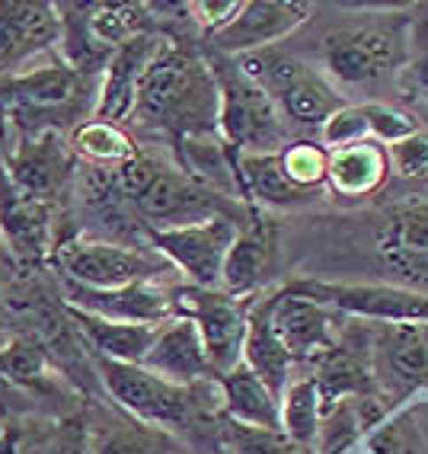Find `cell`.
<instances>
[{
    "label": "cell",
    "instance_id": "1",
    "mask_svg": "<svg viewBox=\"0 0 428 454\" xmlns=\"http://www.w3.org/2000/svg\"><path fill=\"white\" fill-rule=\"evenodd\" d=\"M218 81L214 71L179 45H160L137 90L135 119L167 129L176 138L218 131Z\"/></svg>",
    "mask_w": 428,
    "mask_h": 454
},
{
    "label": "cell",
    "instance_id": "2",
    "mask_svg": "<svg viewBox=\"0 0 428 454\" xmlns=\"http://www.w3.org/2000/svg\"><path fill=\"white\" fill-rule=\"evenodd\" d=\"M234 65L253 83L266 90L268 97L275 99V106H278V113L284 119H292L294 125H316L320 129L342 106L339 93L330 87V81L320 77L314 67L304 65L294 55L262 49L240 55Z\"/></svg>",
    "mask_w": 428,
    "mask_h": 454
},
{
    "label": "cell",
    "instance_id": "3",
    "mask_svg": "<svg viewBox=\"0 0 428 454\" xmlns=\"http://www.w3.org/2000/svg\"><path fill=\"white\" fill-rule=\"evenodd\" d=\"M230 71H214L218 81V135L234 147V154L250 151H284V125L282 113L266 90L253 83L237 65H227Z\"/></svg>",
    "mask_w": 428,
    "mask_h": 454
},
{
    "label": "cell",
    "instance_id": "4",
    "mask_svg": "<svg viewBox=\"0 0 428 454\" xmlns=\"http://www.w3.org/2000/svg\"><path fill=\"white\" fill-rule=\"evenodd\" d=\"M97 374L109 397L125 406L131 416L151 422V426H183L192 419L195 410V384H173L144 365H121L93 358Z\"/></svg>",
    "mask_w": 428,
    "mask_h": 454
},
{
    "label": "cell",
    "instance_id": "5",
    "mask_svg": "<svg viewBox=\"0 0 428 454\" xmlns=\"http://www.w3.org/2000/svg\"><path fill=\"white\" fill-rule=\"evenodd\" d=\"M240 227L230 215L195 221L179 227H151V244L195 285V288H221V272Z\"/></svg>",
    "mask_w": 428,
    "mask_h": 454
},
{
    "label": "cell",
    "instance_id": "6",
    "mask_svg": "<svg viewBox=\"0 0 428 454\" xmlns=\"http://www.w3.org/2000/svg\"><path fill=\"white\" fill-rule=\"evenodd\" d=\"M81 97V74L71 65L29 67L0 81V115H7L29 135L58 131L49 125L55 113H67Z\"/></svg>",
    "mask_w": 428,
    "mask_h": 454
},
{
    "label": "cell",
    "instance_id": "7",
    "mask_svg": "<svg viewBox=\"0 0 428 454\" xmlns=\"http://www.w3.org/2000/svg\"><path fill=\"white\" fill-rule=\"evenodd\" d=\"M176 314L189 317L202 333L205 352H208L211 372L227 374L243 362V342L250 314L240 298L221 292V288H176Z\"/></svg>",
    "mask_w": 428,
    "mask_h": 454
},
{
    "label": "cell",
    "instance_id": "8",
    "mask_svg": "<svg viewBox=\"0 0 428 454\" xmlns=\"http://www.w3.org/2000/svg\"><path fill=\"white\" fill-rule=\"evenodd\" d=\"M292 292L326 304L336 314L380 320L390 326L428 324V294L412 292L406 285H336V282H300Z\"/></svg>",
    "mask_w": 428,
    "mask_h": 454
},
{
    "label": "cell",
    "instance_id": "9",
    "mask_svg": "<svg viewBox=\"0 0 428 454\" xmlns=\"http://www.w3.org/2000/svg\"><path fill=\"white\" fill-rule=\"evenodd\" d=\"M323 67L332 81L364 87L406 61V42L380 26H348L323 39Z\"/></svg>",
    "mask_w": 428,
    "mask_h": 454
},
{
    "label": "cell",
    "instance_id": "10",
    "mask_svg": "<svg viewBox=\"0 0 428 454\" xmlns=\"http://www.w3.org/2000/svg\"><path fill=\"white\" fill-rule=\"evenodd\" d=\"M58 266L65 272V282L97 288V292L151 282L163 272L160 262L151 260L147 253L109 244V240H89V237L65 240L58 247Z\"/></svg>",
    "mask_w": 428,
    "mask_h": 454
},
{
    "label": "cell",
    "instance_id": "11",
    "mask_svg": "<svg viewBox=\"0 0 428 454\" xmlns=\"http://www.w3.org/2000/svg\"><path fill=\"white\" fill-rule=\"evenodd\" d=\"M58 13L61 10L45 0H0V81L61 42L65 17Z\"/></svg>",
    "mask_w": 428,
    "mask_h": 454
},
{
    "label": "cell",
    "instance_id": "12",
    "mask_svg": "<svg viewBox=\"0 0 428 454\" xmlns=\"http://www.w3.org/2000/svg\"><path fill=\"white\" fill-rule=\"evenodd\" d=\"M131 202L137 205V211H141L154 227L195 224V221L224 215L218 195H211V192H205L202 186H195L183 170H167L160 163H157L151 179L144 183V189H141Z\"/></svg>",
    "mask_w": 428,
    "mask_h": 454
},
{
    "label": "cell",
    "instance_id": "13",
    "mask_svg": "<svg viewBox=\"0 0 428 454\" xmlns=\"http://www.w3.org/2000/svg\"><path fill=\"white\" fill-rule=\"evenodd\" d=\"M268 314H272L275 336L282 340L292 362H320L326 352L336 349L332 342L336 310H330L320 301L304 298L288 288L284 294L268 298Z\"/></svg>",
    "mask_w": 428,
    "mask_h": 454
},
{
    "label": "cell",
    "instance_id": "14",
    "mask_svg": "<svg viewBox=\"0 0 428 454\" xmlns=\"http://www.w3.org/2000/svg\"><path fill=\"white\" fill-rule=\"evenodd\" d=\"M65 304L87 310V314L109 317V320L160 326L170 317H176V292H167L163 285H157V278L125 285V288H109V292H97V288L65 282Z\"/></svg>",
    "mask_w": 428,
    "mask_h": 454
},
{
    "label": "cell",
    "instance_id": "15",
    "mask_svg": "<svg viewBox=\"0 0 428 454\" xmlns=\"http://www.w3.org/2000/svg\"><path fill=\"white\" fill-rule=\"evenodd\" d=\"M310 4L298 0H253L243 4L240 17L214 35V45L227 55H250L275 45L278 39L292 35L300 23H307Z\"/></svg>",
    "mask_w": 428,
    "mask_h": 454
},
{
    "label": "cell",
    "instance_id": "16",
    "mask_svg": "<svg viewBox=\"0 0 428 454\" xmlns=\"http://www.w3.org/2000/svg\"><path fill=\"white\" fill-rule=\"evenodd\" d=\"M377 253L406 288L428 294V208H400L377 234Z\"/></svg>",
    "mask_w": 428,
    "mask_h": 454
},
{
    "label": "cell",
    "instance_id": "17",
    "mask_svg": "<svg viewBox=\"0 0 428 454\" xmlns=\"http://www.w3.org/2000/svg\"><path fill=\"white\" fill-rule=\"evenodd\" d=\"M157 49L160 45H157L154 35L144 33L109 55L103 71V87H99L97 106H93V119L97 122L119 125L121 119L135 115L137 90H141L144 71L151 65V58L157 55Z\"/></svg>",
    "mask_w": 428,
    "mask_h": 454
},
{
    "label": "cell",
    "instance_id": "18",
    "mask_svg": "<svg viewBox=\"0 0 428 454\" xmlns=\"http://www.w3.org/2000/svg\"><path fill=\"white\" fill-rule=\"evenodd\" d=\"M4 167L26 195H33L39 202H51L65 186L71 154H67L61 131H35L26 141H19Z\"/></svg>",
    "mask_w": 428,
    "mask_h": 454
},
{
    "label": "cell",
    "instance_id": "19",
    "mask_svg": "<svg viewBox=\"0 0 428 454\" xmlns=\"http://www.w3.org/2000/svg\"><path fill=\"white\" fill-rule=\"evenodd\" d=\"M144 368H151L154 374H160V378H167L173 384H186V387L214 374L198 326L189 317L179 314L157 326V336L151 342Z\"/></svg>",
    "mask_w": 428,
    "mask_h": 454
},
{
    "label": "cell",
    "instance_id": "20",
    "mask_svg": "<svg viewBox=\"0 0 428 454\" xmlns=\"http://www.w3.org/2000/svg\"><path fill=\"white\" fill-rule=\"evenodd\" d=\"M0 234L7 237V244L26 260H42L51 244L49 202L26 195L10 179L4 160H0Z\"/></svg>",
    "mask_w": 428,
    "mask_h": 454
},
{
    "label": "cell",
    "instance_id": "21",
    "mask_svg": "<svg viewBox=\"0 0 428 454\" xmlns=\"http://www.w3.org/2000/svg\"><path fill=\"white\" fill-rule=\"evenodd\" d=\"M65 314L71 317L74 330H77L83 346H89L93 358L121 362V365H144L151 342L157 336V326L109 320V317L87 314V310L71 308V304H65Z\"/></svg>",
    "mask_w": 428,
    "mask_h": 454
},
{
    "label": "cell",
    "instance_id": "22",
    "mask_svg": "<svg viewBox=\"0 0 428 454\" xmlns=\"http://www.w3.org/2000/svg\"><path fill=\"white\" fill-rule=\"evenodd\" d=\"M179 141V170L192 179L195 186L218 199H237L243 195L240 173H237V157H230V147L218 131L205 135H183Z\"/></svg>",
    "mask_w": 428,
    "mask_h": 454
},
{
    "label": "cell",
    "instance_id": "23",
    "mask_svg": "<svg viewBox=\"0 0 428 454\" xmlns=\"http://www.w3.org/2000/svg\"><path fill=\"white\" fill-rule=\"evenodd\" d=\"M390 176L387 147L380 141H358V145L330 151L326 163V183L336 195L346 199H364L374 195Z\"/></svg>",
    "mask_w": 428,
    "mask_h": 454
},
{
    "label": "cell",
    "instance_id": "24",
    "mask_svg": "<svg viewBox=\"0 0 428 454\" xmlns=\"http://www.w3.org/2000/svg\"><path fill=\"white\" fill-rule=\"evenodd\" d=\"M221 397H224L227 419L253 426V429L282 432V400L275 397L253 368L240 362L227 374H221Z\"/></svg>",
    "mask_w": 428,
    "mask_h": 454
},
{
    "label": "cell",
    "instance_id": "25",
    "mask_svg": "<svg viewBox=\"0 0 428 454\" xmlns=\"http://www.w3.org/2000/svg\"><path fill=\"white\" fill-rule=\"evenodd\" d=\"M387 419V406L374 394H358V397H342L336 403L323 406V419L316 432V451L320 454H342L355 445L362 435H371L374 426Z\"/></svg>",
    "mask_w": 428,
    "mask_h": 454
},
{
    "label": "cell",
    "instance_id": "26",
    "mask_svg": "<svg viewBox=\"0 0 428 454\" xmlns=\"http://www.w3.org/2000/svg\"><path fill=\"white\" fill-rule=\"evenodd\" d=\"M275 260V244H272V231L262 224H253L246 231H240L227 253L224 272H221V292L243 298V294H253L256 288H262L272 272Z\"/></svg>",
    "mask_w": 428,
    "mask_h": 454
},
{
    "label": "cell",
    "instance_id": "27",
    "mask_svg": "<svg viewBox=\"0 0 428 454\" xmlns=\"http://www.w3.org/2000/svg\"><path fill=\"white\" fill-rule=\"evenodd\" d=\"M243 365L266 381V387L275 397L282 400L284 387L292 384V356L282 346V340L275 336L272 314H268V301H262L250 314V326H246V342H243Z\"/></svg>",
    "mask_w": 428,
    "mask_h": 454
},
{
    "label": "cell",
    "instance_id": "28",
    "mask_svg": "<svg viewBox=\"0 0 428 454\" xmlns=\"http://www.w3.org/2000/svg\"><path fill=\"white\" fill-rule=\"evenodd\" d=\"M237 173H240V186L246 199H256L262 205H275V208H288V205L304 202L310 192L298 189L288 179L282 167V151H250V154H237Z\"/></svg>",
    "mask_w": 428,
    "mask_h": 454
},
{
    "label": "cell",
    "instance_id": "29",
    "mask_svg": "<svg viewBox=\"0 0 428 454\" xmlns=\"http://www.w3.org/2000/svg\"><path fill=\"white\" fill-rule=\"evenodd\" d=\"M0 378L29 394H51L55 390V368L45 346L29 336H17L0 346Z\"/></svg>",
    "mask_w": 428,
    "mask_h": 454
},
{
    "label": "cell",
    "instance_id": "30",
    "mask_svg": "<svg viewBox=\"0 0 428 454\" xmlns=\"http://www.w3.org/2000/svg\"><path fill=\"white\" fill-rule=\"evenodd\" d=\"M147 10H151L147 4H97V7L83 10L87 17L81 20L99 49L115 51L137 35H144V26L151 23Z\"/></svg>",
    "mask_w": 428,
    "mask_h": 454
},
{
    "label": "cell",
    "instance_id": "31",
    "mask_svg": "<svg viewBox=\"0 0 428 454\" xmlns=\"http://www.w3.org/2000/svg\"><path fill=\"white\" fill-rule=\"evenodd\" d=\"M71 147L87 163H93V167L109 170V173L119 170V167H125V163L137 157V145L131 141V135H125L119 125L97 122V119H89V122L74 129Z\"/></svg>",
    "mask_w": 428,
    "mask_h": 454
},
{
    "label": "cell",
    "instance_id": "32",
    "mask_svg": "<svg viewBox=\"0 0 428 454\" xmlns=\"http://www.w3.org/2000/svg\"><path fill=\"white\" fill-rule=\"evenodd\" d=\"M371 454H428V403L387 416L368 435Z\"/></svg>",
    "mask_w": 428,
    "mask_h": 454
},
{
    "label": "cell",
    "instance_id": "33",
    "mask_svg": "<svg viewBox=\"0 0 428 454\" xmlns=\"http://www.w3.org/2000/svg\"><path fill=\"white\" fill-rule=\"evenodd\" d=\"M323 419V397L316 387L314 374L298 378L282 394V432L294 445H314Z\"/></svg>",
    "mask_w": 428,
    "mask_h": 454
},
{
    "label": "cell",
    "instance_id": "34",
    "mask_svg": "<svg viewBox=\"0 0 428 454\" xmlns=\"http://www.w3.org/2000/svg\"><path fill=\"white\" fill-rule=\"evenodd\" d=\"M384 349H387L390 368L403 381L428 387V346L422 342L419 326H390Z\"/></svg>",
    "mask_w": 428,
    "mask_h": 454
},
{
    "label": "cell",
    "instance_id": "35",
    "mask_svg": "<svg viewBox=\"0 0 428 454\" xmlns=\"http://www.w3.org/2000/svg\"><path fill=\"white\" fill-rule=\"evenodd\" d=\"M358 141H374L371 125H368V113H364V103H358V106L342 103L339 109L320 125V147L330 154V151L358 145Z\"/></svg>",
    "mask_w": 428,
    "mask_h": 454
},
{
    "label": "cell",
    "instance_id": "36",
    "mask_svg": "<svg viewBox=\"0 0 428 454\" xmlns=\"http://www.w3.org/2000/svg\"><path fill=\"white\" fill-rule=\"evenodd\" d=\"M326 163H330V154L320 145H314V141H298V145H288L282 151L284 173L304 192L326 183Z\"/></svg>",
    "mask_w": 428,
    "mask_h": 454
},
{
    "label": "cell",
    "instance_id": "37",
    "mask_svg": "<svg viewBox=\"0 0 428 454\" xmlns=\"http://www.w3.org/2000/svg\"><path fill=\"white\" fill-rule=\"evenodd\" d=\"M224 448L230 454H294L298 445L284 432H268V429H253V426H240V422H227L224 432Z\"/></svg>",
    "mask_w": 428,
    "mask_h": 454
},
{
    "label": "cell",
    "instance_id": "38",
    "mask_svg": "<svg viewBox=\"0 0 428 454\" xmlns=\"http://www.w3.org/2000/svg\"><path fill=\"white\" fill-rule=\"evenodd\" d=\"M390 157V173H396L400 179H428V131H412L406 138L387 145Z\"/></svg>",
    "mask_w": 428,
    "mask_h": 454
},
{
    "label": "cell",
    "instance_id": "39",
    "mask_svg": "<svg viewBox=\"0 0 428 454\" xmlns=\"http://www.w3.org/2000/svg\"><path fill=\"white\" fill-rule=\"evenodd\" d=\"M364 113H368V125H371V138L384 147L419 131V122L406 109H396L390 103H364Z\"/></svg>",
    "mask_w": 428,
    "mask_h": 454
},
{
    "label": "cell",
    "instance_id": "40",
    "mask_svg": "<svg viewBox=\"0 0 428 454\" xmlns=\"http://www.w3.org/2000/svg\"><path fill=\"white\" fill-rule=\"evenodd\" d=\"M243 4L246 0H195L189 4V13H192V23H198V29H205L214 39L240 17Z\"/></svg>",
    "mask_w": 428,
    "mask_h": 454
},
{
    "label": "cell",
    "instance_id": "41",
    "mask_svg": "<svg viewBox=\"0 0 428 454\" xmlns=\"http://www.w3.org/2000/svg\"><path fill=\"white\" fill-rule=\"evenodd\" d=\"M42 454H93L89 435L81 422H61L49 438L39 442Z\"/></svg>",
    "mask_w": 428,
    "mask_h": 454
},
{
    "label": "cell",
    "instance_id": "42",
    "mask_svg": "<svg viewBox=\"0 0 428 454\" xmlns=\"http://www.w3.org/2000/svg\"><path fill=\"white\" fill-rule=\"evenodd\" d=\"M406 74H409V87L428 99V26L416 33V55H412Z\"/></svg>",
    "mask_w": 428,
    "mask_h": 454
},
{
    "label": "cell",
    "instance_id": "43",
    "mask_svg": "<svg viewBox=\"0 0 428 454\" xmlns=\"http://www.w3.org/2000/svg\"><path fill=\"white\" fill-rule=\"evenodd\" d=\"M419 336H422V342L428 346V324H422V326H419Z\"/></svg>",
    "mask_w": 428,
    "mask_h": 454
}]
</instances>
